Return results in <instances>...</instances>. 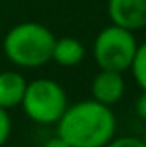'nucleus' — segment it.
<instances>
[{"label":"nucleus","instance_id":"9b49d317","mask_svg":"<svg viewBox=\"0 0 146 147\" xmlns=\"http://www.w3.org/2000/svg\"><path fill=\"white\" fill-rule=\"evenodd\" d=\"M105 147H146L141 138L135 136H122V138H113Z\"/></svg>","mask_w":146,"mask_h":147},{"label":"nucleus","instance_id":"ddd939ff","mask_svg":"<svg viewBox=\"0 0 146 147\" xmlns=\"http://www.w3.org/2000/svg\"><path fill=\"white\" fill-rule=\"evenodd\" d=\"M43 147H70V144H68L62 136H58V134H56V136L49 138V140L43 144Z\"/></svg>","mask_w":146,"mask_h":147},{"label":"nucleus","instance_id":"1a4fd4ad","mask_svg":"<svg viewBox=\"0 0 146 147\" xmlns=\"http://www.w3.org/2000/svg\"><path fill=\"white\" fill-rule=\"evenodd\" d=\"M129 71H131L137 86L141 90H146V41L143 45H137L135 56H133L131 65H129Z\"/></svg>","mask_w":146,"mask_h":147},{"label":"nucleus","instance_id":"39448f33","mask_svg":"<svg viewBox=\"0 0 146 147\" xmlns=\"http://www.w3.org/2000/svg\"><path fill=\"white\" fill-rule=\"evenodd\" d=\"M107 13L113 24L137 32L146 26V0H107Z\"/></svg>","mask_w":146,"mask_h":147},{"label":"nucleus","instance_id":"6e6552de","mask_svg":"<svg viewBox=\"0 0 146 147\" xmlns=\"http://www.w3.org/2000/svg\"><path fill=\"white\" fill-rule=\"evenodd\" d=\"M51 60L62 67H75L84 60V47L77 37H60L55 41Z\"/></svg>","mask_w":146,"mask_h":147},{"label":"nucleus","instance_id":"423d86ee","mask_svg":"<svg viewBox=\"0 0 146 147\" xmlns=\"http://www.w3.org/2000/svg\"><path fill=\"white\" fill-rule=\"evenodd\" d=\"M92 99L98 100L101 104H107V106H114L122 97H124L126 91V82L122 73L118 71H101L94 76L92 80Z\"/></svg>","mask_w":146,"mask_h":147},{"label":"nucleus","instance_id":"f8f14e48","mask_svg":"<svg viewBox=\"0 0 146 147\" xmlns=\"http://www.w3.org/2000/svg\"><path fill=\"white\" fill-rule=\"evenodd\" d=\"M135 114L141 121H146V90H143V93L135 100Z\"/></svg>","mask_w":146,"mask_h":147},{"label":"nucleus","instance_id":"0eeeda50","mask_svg":"<svg viewBox=\"0 0 146 147\" xmlns=\"http://www.w3.org/2000/svg\"><path fill=\"white\" fill-rule=\"evenodd\" d=\"M26 78L17 71H4L0 73V106L13 108L19 106L26 90Z\"/></svg>","mask_w":146,"mask_h":147},{"label":"nucleus","instance_id":"f257e3e1","mask_svg":"<svg viewBox=\"0 0 146 147\" xmlns=\"http://www.w3.org/2000/svg\"><path fill=\"white\" fill-rule=\"evenodd\" d=\"M56 125V134L70 147H105L116 132V117L111 106L94 99L68 106Z\"/></svg>","mask_w":146,"mask_h":147},{"label":"nucleus","instance_id":"7ed1b4c3","mask_svg":"<svg viewBox=\"0 0 146 147\" xmlns=\"http://www.w3.org/2000/svg\"><path fill=\"white\" fill-rule=\"evenodd\" d=\"M21 106L32 121L51 125L62 117L68 108V95L56 80L36 78L26 84Z\"/></svg>","mask_w":146,"mask_h":147},{"label":"nucleus","instance_id":"20e7f679","mask_svg":"<svg viewBox=\"0 0 146 147\" xmlns=\"http://www.w3.org/2000/svg\"><path fill=\"white\" fill-rule=\"evenodd\" d=\"M135 34L118 24H111L98 34L94 41V60L99 69L124 73L129 69L137 50Z\"/></svg>","mask_w":146,"mask_h":147},{"label":"nucleus","instance_id":"9d476101","mask_svg":"<svg viewBox=\"0 0 146 147\" xmlns=\"http://www.w3.org/2000/svg\"><path fill=\"white\" fill-rule=\"evenodd\" d=\"M11 134V119L8 115V110L0 106V147L8 142Z\"/></svg>","mask_w":146,"mask_h":147},{"label":"nucleus","instance_id":"4468645a","mask_svg":"<svg viewBox=\"0 0 146 147\" xmlns=\"http://www.w3.org/2000/svg\"><path fill=\"white\" fill-rule=\"evenodd\" d=\"M143 142H144V145H146V130H144V138H143Z\"/></svg>","mask_w":146,"mask_h":147},{"label":"nucleus","instance_id":"f03ea898","mask_svg":"<svg viewBox=\"0 0 146 147\" xmlns=\"http://www.w3.org/2000/svg\"><path fill=\"white\" fill-rule=\"evenodd\" d=\"M55 34L40 22L15 24L4 37V54L19 67H41L53 58Z\"/></svg>","mask_w":146,"mask_h":147}]
</instances>
